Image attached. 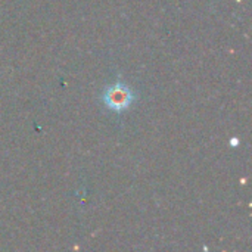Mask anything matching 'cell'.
Here are the masks:
<instances>
[{"label":"cell","mask_w":252,"mask_h":252,"mask_svg":"<svg viewBox=\"0 0 252 252\" xmlns=\"http://www.w3.org/2000/svg\"><path fill=\"white\" fill-rule=\"evenodd\" d=\"M131 100H133L131 92L126 86H121V84L109 87L103 94V102L106 103V106L115 111L126 109L131 103Z\"/></svg>","instance_id":"1"}]
</instances>
